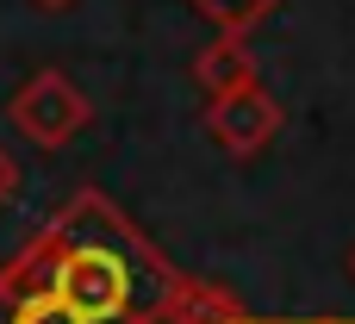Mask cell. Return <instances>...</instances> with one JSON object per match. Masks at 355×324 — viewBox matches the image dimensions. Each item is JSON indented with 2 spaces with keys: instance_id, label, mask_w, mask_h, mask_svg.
Here are the masks:
<instances>
[{
  "instance_id": "obj_1",
  "label": "cell",
  "mask_w": 355,
  "mask_h": 324,
  "mask_svg": "<svg viewBox=\"0 0 355 324\" xmlns=\"http://www.w3.org/2000/svg\"><path fill=\"white\" fill-rule=\"evenodd\" d=\"M12 256L87 324H162L181 293V268L100 187H75Z\"/></svg>"
},
{
  "instance_id": "obj_2",
  "label": "cell",
  "mask_w": 355,
  "mask_h": 324,
  "mask_svg": "<svg viewBox=\"0 0 355 324\" xmlns=\"http://www.w3.org/2000/svg\"><path fill=\"white\" fill-rule=\"evenodd\" d=\"M12 125H19L25 144L62 150V144H75V137L94 125V100L81 94L75 75H62V69H31V75L19 81V94H12Z\"/></svg>"
},
{
  "instance_id": "obj_3",
  "label": "cell",
  "mask_w": 355,
  "mask_h": 324,
  "mask_svg": "<svg viewBox=\"0 0 355 324\" xmlns=\"http://www.w3.org/2000/svg\"><path fill=\"white\" fill-rule=\"evenodd\" d=\"M206 131L231 162H256L287 131V106H281V94H268L256 81V87H237L225 100H206Z\"/></svg>"
},
{
  "instance_id": "obj_4",
  "label": "cell",
  "mask_w": 355,
  "mask_h": 324,
  "mask_svg": "<svg viewBox=\"0 0 355 324\" xmlns=\"http://www.w3.org/2000/svg\"><path fill=\"white\" fill-rule=\"evenodd\" d=\"M187 75H193V87H200L206 100H225V94H237V87H256V81H262V62H256L250 31H212V37L200 44V56L187 62Z\"/></svg>"
},
{
  "instance_id": "obj_5",
  "label": "cell",
  "mask_w": 355,
  "mask_h": 324,
  "mask_svg": "<svg viewBox=\"0 0 355 324\" xmlns=\"http://www.w3.org/2000/svg\"><path fill=\"white\" fill-rule=\"evenodd\" d=\"M0 324H87L81 312H69L19 256L0 262Z\"/></svg>"
},
{
  "instance_id": "obj_6",
  "label": "cell",
  "mask_w": 355,
  "mask_h": 324,
  "mask_svg": "<svg viewBox=\"0 0 355 324\" xmlns=\"http://www.w3.org/2000/svg\"><path fill=\"white\" fill-rule=\"evenodd\" d=\"M162 324H256V312L243 306L237 287L181 275V293H175V306H168V318H162Z\"/></svg>"
},
{
  "instance_id": "obj_7",
  "label": "cell",
  "mask_w": 355,
  "mask_h": 324,
  "mask_svg": "<svg viewBox=\"0 0 355 324\" xmlns=\"http://www.w3.org/2000/svg\"><path fill=\"white\" fill-rule=\"evenodd\" d=\"M200 19H212V31H256L262 19H275L287 0H187Z\"/></svg>"
},
{
  "instance_id": "obj_8",
  "label": "cell",
  "mask_w": 355,
  "mask_h": 324,
  "mask_svg": "<svg viewBox=\"0 0 355 324\" xmlns=\"http://www.w3.org/2000/svg\"><path fill=\"white\" fill-rule=\"evenodd\" d=\"M12 187H19V162H12V156H6V150H0V200H6V194H12Z\"/></svg>"
},
{
  "instance_id": "obj_9",
  "label": "cell",
  "mask_w": 355,
  "mask_h": 324,
  "mask_svg": "<svg viewBox=\"0 0 355 324\" xmlns=\"http://www.w3.org/2000/svg\"><path fill=\"white\" fill-rule=\"evenodd\" d=\"M31 6H37V12H69L75 0H31Z\"/></svg>"
},
{
  "instance_id": "obj_10",
  "label": "cell",
  "mask_w": 355,
  "mask_h": 324,
  "mask_svg": "<svg viewBox=\"0 0 355 324\" xmlns=\"http://www.w3.org/2000/svg\"><path fill=\"white\" fill-rule=\"evenodd\" d=\"M256 324H300V318H256ZM306 324H324V318H306Z\"/></svg>"
},
{
  "instance_id": "obj_11",
  "label": "cell",
  "mask_w": 355,
  "mask_h": 324,
  "mask_svg": "<svg viewBox=\"0 0 355 324\" xmlns=\"http://www.w3.org/2000/svg\"><path fill=\"white\" fill-rule=\"evenodd\" d=\"M324 324H355V318H324Z\"/></svg>"
},
{
  "instance_id": "obj_12",
  "label": "cell",
  "mask_w": 355,
  "mask_h": 324,
  "mask_svg": "<svg viewBox=\"0 0 355 324\" xmlns=\"http://www.w3.org/2000/svg\"><path fill=\"white\" fill-rule=\"evenodd\" d=\"M349 275H355V250H349Z\"/></svg>"
}]
</instances>
